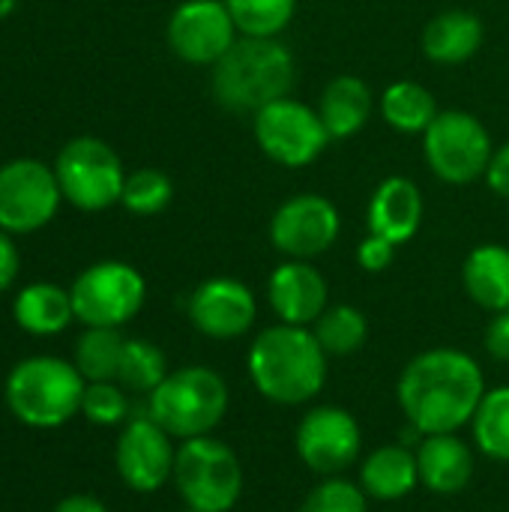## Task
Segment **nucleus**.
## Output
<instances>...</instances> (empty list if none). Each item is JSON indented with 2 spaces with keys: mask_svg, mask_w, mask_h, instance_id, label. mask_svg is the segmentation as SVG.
<instances>
[{
  "mask_svg": "<svg viewBox=\"0 0 509 512\" xmlns=\"http://www.w3.org/2000/svg\"><path fill=\"white\" fill-rule=\"evenodd\" d=\"M396 396L405 420L420 435H450L474 420L486 381L471 354L432 348L402 369Z\"/></svg>",
  "mask_w": 509,
  "mask_h": 512,
  "instance_id": "obj_1",
  "label": "nucleus"
},
{
  "mask_svg": "<svg viewBox=\"0 0 509 512\" xmlns=\"http://www.w3.org/2000/svg\"><path fill=\"white\" fill-rule=\"evenodd\" d=\"M246 366L255 390L276 405H303L327 381V351L318 336L282 321L255 336Z\"/></svg>",
  "mask_w": 509,
  "mask_h": 512,
  "instance_id": "obj_2",
  "label": "nucleus"
},
{
  "mask_svg": "<svg viewBox=\"0 0 509 512\" xmlns=\"http://www.w3.org/2000/svg\"><path fill=\"white\" fill-rule=\"evenodd\" d=\"M213 99L234 114H258L270 102L291 93L297 66L282 39L240 36L231 51L210 66Z\"/></svg>",
  "mask_w": 509,
  "mask_h": 512,
  "instance_id": "obj_3",
  "label": "nucleus"
},
{
  "mask_svg": "<svg viewBox=\"0 0 509 512\" xmlns=\"http://www.w3.org/2000/svg\"><path fill=\"white\" fill-rule=\"evenodd\" d=\"M87 381L60 357H30L6 378V405L30 429H57L81 411Z\"/></svg>",
  "mask_w": 509,
  "mask_h": 512,
  "instance_id": "obj_4",
  "label": "nucleus"
},
{
  "mask_svg": "<svg viewBox=\"0 0 509 512\" xmlns=\"http://www.w3.org/2000/svg\"><path fill=\"white\" fill-rule=\"evenodd\" d=\"M228 411V384L207 366H186L150 393V420L171 438L189 441L210 435Z\"/></svg>",
  "mask_w": 509,
  "mask_h": 512,
  "instance_id": "obj_5",
  "label": "nucleus"
},
{
  "mask_svg": "<svg viewBox=\"0 0 509 512\" xmlns=\"http://www.w3.org/2000/svg\"><path fill=\"white\" fill-rule=\"evenodd\" d=\"M174 486L195 512H231L243 495V465L237 453L210 438H189L177 447Z\"/></svg>",
  "mask_w": 509,
  "mask_h": 512,
  "instance_id": "obj_6",
  "label": "nucleus"
},
{
  "mask_svg": "<svg viewBox=\"0 0 509 512\" xmlns=\"http://www.w3.org/2000/svg\"><path fill=\"white\" fill-rule=\"evenodd\" d=\"M54 174L63 201L81 213H102L120 204L126 183L123 159L108 141L96 135H78L66 141L54 159Z\"/></svg>",
  "mask_w": 509,
  "mask_h": 512,
  "instance_id": "obj_7",
  "label": "nucleus"
},
{
  "mask_svg": "<svg viewBox=\"0 0 509 512\" xmlns=\"http://www.w3.org/2000/svg\"><path fill=\"white\" fill-rule=\"evenodd\" d=\"M492 153V135L471 111H438V117L423 132V159L429 171L450 186H468L486 177Z\"/></svg>",
  "mask_w": 509,
  "mask_h": 512,
  "instance_id": "obj_8",
  "label": "nucleus"
},
{
  "mask_svg": "<svg viewBox=\"0 0 509 512\" xmlns=\"http://www.w3.org/2000/svg\"><path fill=\"white\" fill-rule=\"evenodd\" d=\"M252 135L258 150L282 168H306L330 147V132L318 108L282 96L252 114Z\"/></svg>",
  "mask_w": 509,
  "mask_h": 512,
  "instance_id": "obj_9",
  "label": "nucleus"
},
{
  "mask_svg": "<svg viewBox=\"0 0 509 512\" xmlns=\"http://www.w3.org/2000/svg\"><path fill=\"white\" fill-rule=\"evenodd\" d=\"M69 297L75 318L84 327L120 330L141 312L147 300V282L126 261H99L75 276Z\"/></svg>",
  "mask_w": 509,
  "mask_h": 512,
  "instance_id": "obj_10",
  "label": "nucleus"
},
{
  "mask_svg": "<svg viewBox=\"0 0 509 512\" xmlns=\"http://www.w3.org/2000/svg\"><path fill=\"white\" fill-rule=\"evenodd\" d=\"M63 192L54 165L21 156L0 165V228L12 237L33 234L54 222Z\"/></svg>",
  "mask_w": 509,
  "mask_h": 512,
  "instance_id": "obj_11",
  "label": "nucleus"
},
{
  "mask_svg": "<svg viewBox=\"0 0 509 512\" xmlns=\"http://www.w3.org/2000/svg\"><path fill=\"white\" fill-rule=\"evenodd\" d=\"M342 231L339 207L318 192L291 195L270 216V243L276 252L294 261H312L324 255Z\"/></svg>",
  "mask_w": 509,
  "mask_h": 512,
  "instance_id": "obj_12",
  "label": "nucleus"
},
{
  "mask_svg": "<svg viewBox=\"0 0 509 512\" xmlns=\"http://www.w3.org/2000/svg\"><path fill=\"white\" fill-rule=\"evenodd\" d=\"M168 48L189 66H216L240 39L225 0H183L165 27Z\"/></svg>",
  "mask_w": 509,
  "mask_h": 512,
  "instance_id": "obj_13",
  "label": "nucleus"
},
{
  "mask_svg": "<svg viewBox=\"0 0 509 512\" xmlns=\"http://www.w3.org/2000/svg\"><path fill=\"white\" fill-rule=\"evenodd\" d=\"M294 441L300 462L321 477H339L360 459L363 450V432L354 414L336 405L312 408L300 420Z\"/></svg>",
  "mask_w": 509,
  "mask_h": 512,
  "instance_id": "obj_14",
  "label": "nucleus"
},
{
  "mask_svg": "<svg viewBox=\"0 0 509 512\" xmlns=\"http://www.w3.org/2000/svg\"><path fill=\"white\" fill-rule=\"evenodd\" d=\"M174 459L177 450L171 447V435L150 417L126 423L117 438V474L132 492H159L174 477Z\"/></svg>",
  "mask_w": 509,
  "mask_h": 512,
  "instance_id": "obj_15",
  "label": "nucleus"
},
{
  "mask_svg": "<svg viewBox=\"0 0 509 512\" xmlns=\"http://www.w3.org/2000/svg\"><path fill=\"white\" fill-rule=\"evenodd\" d=\"M186 312L198 333L210 339H237L252 330L258 318V300L240 279L213 276L192 291Z\"/></svg>",
  "mask_w": 509,
  "mask_h": 512,
  "instance_id": "obj_16",
  "label": "nucleus"
},
{
  "mask_svg": "<svg viewBox=\"0 0 509 512\" xmlns=\"http://www.w3.org/2000/svg\"><path fill=\"white\" fill-rule=\"evenodd\" d=\"M330 291L321 270L309 261L288 258L267 279V303L282 324L309 327L327 309Z\"/></svg>",
  "mask_w": 509,
  "mask_h": 512,
  "instance_id": "obj_17",
  "label": "nucleus"
},
{
  "mask_svg": "<svg viewBox=\"0 0 509 512\" xmlns=\"http://www.w3.org/2000/svg\"><path fill=\"white\" fill-rule=\"evenodd\" d=\"M423 192L411 177L393 174L381 180L366 204V225L369 234L390 240L393 246H405L417 237L423 225Z\"/></svg>",
  "mask_w": 509,
  "mask_h": 512,
  "instance_id": "obj_18",
  "label": "nucleus"
},
{
  "mask_svg": "<svg viewBox=\"0 0 509 512\" xmlns=\"http://www.w3.org/2000/svg\"><path fill=\"white\" fill-rule=\"evenodd\" d=\"M420 483L435 495H459L474 477V453L471 447L450 435H423L417 447Z\"/></svg>",
  "mask_w": 509,
  "mask_h": 512,
  "instance_id": "obj_19",
  "label": "nucleus"
},
{
  "mask_svg": "<svg viewBox=\"0 0 509 512\" xmlns=\"http://www.w3.org/2000/svg\"><path fill=\"white\" fill-rule=\"evenodd\" d=\"M486 39L483 18L468 9L438 12L423 30V54L438 66H459L471 60Z\"/></svg>",
  "mask_w": 509,
  "mask_h": 512,
  "instance_id": "obj_20",
  "label": "nucleus"
},
{
  "mask_svg": "<svg viewBox=\"0 0 509 512\" xmlns=\"http://www.w3.org/2000/svg\"><path fill=\"white\" fill-rule=\"evenodd\" d=\"M372 111H375L372 87L357 75H336L318 99V114L333 141L354 138L369 123Z\"/></svg>",
  "mask_w": 509,
  "mask_h": 512,
  "instance_id": "obj_21",
  "label": "nucleus"
},
{
  "mask_svg": "<svg viewBox=\"0 0 509 512\" xmlns=\"http://www.w3.org/2000/svg\"><path fill=\"white\" fill-rule=\"evenodd\" d=\"M420 483V468H417V453L399 444H387L372 450L363 459L360 468V489L366 498L375 501H402L408 498Z\"/></svg>",
  "mask_w": 509,
  "mask_h": 512,
  "instance_id": "obj_22",
  "label": "nucleus"
},
{
  "mask_svg": "<svg viewBox=\"0 0 509 512\" xmlns=\"http://www.w3.org/2000/svg\"><path fill=\"white\" fill-rule=\"evenodd\" d=\"M462 285L468 297L486 312L509 309V249L501 243H483L468 252L462 264Z\"/></svg>",
  "mask_w": 509,
  "mask_h": 512,
  "instance_id": "obj_23",
  "label": "nucleus"
},
{
  "mask_svg": "<svg viewBox=\"0 0 509 512\" xmlns=\"http://www.w3.org/2000/svg\"><path fill=\"white\" fill-rule=\"evenodd\" d=\"M12 315L15 324L30 336H57L72 324L75 309L69 288H60L54 282H33L15 294Z\"/></svg>",
  "mask_w": 509,
  "mask_h": 512,
  "instance_id": "obj_24",
  "label": "nucleus"
},
{
  "mask_svg": "<svg viewBox=\"0 0 509 512\" xmlns=\"http://www.w3.org/2000/svg\"><path fill=\"white\" fill-rule=\"evenodd\" d=\"M378 108H381V117L387 120V126L402 135H423L441 111L435 102V93L426 84L408 81V78L387 84Z\"/></svg>",
  "mask_w": 509,
  "mask_h": 512,
  "instance_id": "obj_25",
  "label": "nucleus"
},
{
  "mask_svg": "<svg viewBox=\"0 0 509 512\" xmlns=\"http://www.w3.org/2000/svg\"><path fill=\"white\" fill-rule=\"evenodd\" d=\"M126 339L114 327H87L75 345V369L87 384L96 381H117L120 354Z\"/></svg>",
  "mask_w": 509,
  "mask_h": 512,
  "instance_id": "obj_26",
  "label": "nucleus"
},
{
  "mask_svg": "<svg viewBox=\"0 0 509 512\" xmlns=\"http://www.w3.org/2000/svg\"><path fill=\"white\" fill-rule=\"evenodd\" d=\"M321 342V348L327 351V357H351L366 345L369 336V321L366 315L351 306V303H336L327 306L324 315L315 321L312 330Z\"/></svg>",
  "mask_w": 509,
  "mask_h": 512,
  "instance_id": "obj_27",
  "label": "nucleus"
},
{
  "mask_svg": "<svg viewBox=\"0 0 509 512\" xmlns=\"http://www.w3.org/2000/svg\"><path fill=\"white\" fill-rule=\"evenodd\" d=\"M474 444L483 456L495 462H509V387L486 390L474 420Z\"/></svg>",
  "mask_w": 509,
  "mask_h": 512,
  "instance_id": "obj_28",
  "label": "nucleus"
},
{
  "mask_svg": "<svg viewBox=\"0 0 509 512\" xmlns=\"http://www.w3.org/2000/svg\"><path fill=\"white\" fill-rule=\"evenodd\" d=\"M237 33L255 39H279L297 12V0H225Z\"/></svg>",
  "mask_w": 509,
  "mask_h": 512,
  "instance_id": "obj_29",
  "label": "nucleus"
},
{
  "mask_svg": "<svg viewBox=\"0 0 509 512\" xmlns=\"http://www.w3.org/2000/svg\"><path fill=\"white\" fill-rule=\"evenodd\" d=\"M168 378L165 354L147 339H126L117 369V384L135 393H153Z\"/></svg>",
  "mask_w": 509,
  "mask_h": 512,
  "instance_id": "obj_30",
  "label": "nucleus"
},
{
  "mask_svg": "<svg viewBox=\"0 0 509 512\" xmlns=\"http://www.w3.org/2000/svg\"><path fill=\"white\" fill-rule=\"evenodd\" d=\"M174 198V183L159 168H138L126 174L120 204L132 216H159Z\"/></svg>",
  "mask_w": 509,
  "mask_h": 512,
  "instance_id": "obj_31",
  "label": "nucleus"
},
{
  "mask_svg": "<svg viewBox=\"0 0 509 512\" xmlns=\"http://www.w3.org/2000/svg\"><path fill=\"white\" fill-rule=\"evenodd\" d=\"M366 492L342 477H327L318 489L306 495L297 512H366Z\"/></svg>",
  "mask_w": 509,
  "mask_h": 512,
  "instance_id": "obj_32",
  "label": "nucleus"
},
{
  "mask_svg": "<svg viewBox=\"0 0 509 512\" xmlns=\"http://www.w3.org/2000/svg\"><path fill=\"white\" fill-rule=\"evenodd\" d=\"M129 402L126 393L117 381H96L87 384L84 399H81V414L96 423V426H117L126 420Z\"/></svg>",
  "mask_w": 509,
  "mask_h": 512,
  "instance_id": "obj_33",
  "label": "nucleus"
},
{
  "mask_svg": "<svg viewBox=\"0 0 509 512\" xmlns=\"http://www.w3.org/2000/svg\"><path fill=\"white\" fill-rule=\"evenodd\" d=\"M396 249H399V246H393L390 240L369 234V237L357 246V264H360V270H366V273H384V270L393 264Z\"/></svg>",
  "mask_w": 509,
  "mask_h": 512,
  "instance_id": "obj_34",
  "label": "nucleus"
},
{
  "mask_svg": "<svg viewBox=\"0 0 509 512\" xmlns=\"http://www.w3.org/2000/svg\"><path fill=\"white\" fill-rule=\"evenodd\" d=\"M486 186L498 195V198H507L509 201V141L495 147L492 159H489V168H486Z\"/></svg>",
  "mask_w": 509,
  "mask_h": 512,
  "instance_id": "obj_35",
  "label": "nucleus"
},
{
  "mask_svg": "<svg viewBox=\"0 0 509 512\" xmlns=\"http://www.w3.org/2000/svg\"><path fill=\"white\" fill-rule=\"evenodd\" d=\"M18 270H21V255H18L15 237L0 228V294L15 285Z\"/></svg>",
  "mask_w": 509,
  "mask_h": 512,
  "instance_id": "obj_36",
  "label": "nucleus"
},
{
  "mask_svg": "<svg viewBox=\"0 0 509 512\" xmlns=\"http://www.w3.org/2000/svg\"><path fill=\"white\" fill-rule=\"evenodd\" d=\"M486 351L495 360L509 363V309L507 312H495V318L489 321V327H486Z\"/></svg>",
  "mask_w": 509,
  "mask_h": 512,
  "instance_id": "obj_37",
  "label": "nucleus"
},
{
  "mask_svg": "<svg viewBox=\"0 0 509 512\" xmlns=\"http://www.w3.org/2000/svg\"><path fill=\"white\" fill-rule=\"evenodd\" d=\"M54 512H108V507L90 495H69L54 507Z\"/></svg>",
  "mask_w": 509,
  "mask_h": 512,
  "instance_id": "obj_38",
  "label": "nucleus"
},
{
  "mask_svg": "<svg viewBox=\"0 0 509 512\" xmlns=\"http://www.w3.org/2000/svg\"><path fill=\"white\" fill-rule=\"evenodd\" d=\"M18 9V0H0V21H6Z\"/></svg>",
  "mask_w": 509,
  "mask_h": 512,
  "instance_id": "obj_39",
  "label": "nucleus"
},
{
  "mask_svg": "<svg viewBox=\"0 0 509 512\" xmlns=\"http://www.w3.org/2000/svg\"><path fill=\"white\" fill-rule=\"evenodd\" d=\"M183 512H195V510H189V507H186V510H183Z\"/></svg>",
  "mask_w": 509,
  "mask_h": 512,
  "instance_id": "obj_40",
  "label": "nucleus"
}]
</instances>
